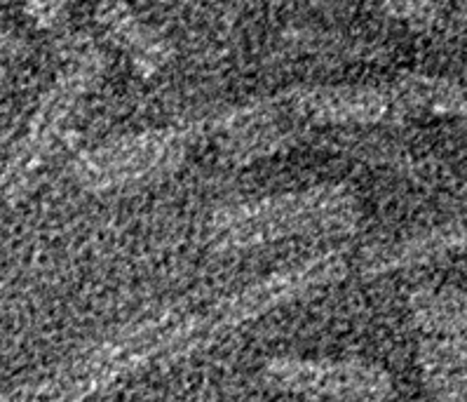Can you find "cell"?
Segmentation results:
<instances>
[{
  "label": "cell",
  "instance_id": "cell-1",
  "mask_svg": "<svg viewBox=\"0 0 467 402\" xmlns=\"http://www.w3.org/2000/svg\"><path fill=\"white\" fill-rule=\"evenodd\" d=\"M358 200L346 186H315L254 203L231 205L212 219V240L223 249H249L286 238L348 228Z\"/></svg>",
  "mask_w": 467,
  "mask_h": 402
},
{
  "label": "cell",
  "instance_id": "cell-2",
  "mask_svg": "<svg viewBox=\"0 0 467 402\" xmlns=\"http://www.w3.org/2000/svg\"><path fill=\"white\" fill-rule=\"evenodd\" d=\"M183 313H162L120 330L78 355L38 391V402H83L149 365H171Z\"/></svg>",
  "mask_w": 467,
  "mask_h": 402
},
{
  "label": "cell",
  "instance_id": "cell-3",
  "mask_svg": "<svg viewBox=\"0 0 467 402\" xmlns=\"http://www.w3.org/2000/svg\"><path fill=\"white\" fill-rule=\"evenodd\" d=\"M101 73H104V57L94 45L76 52V59H71L67 71L61 73L55 88L47 92L28 132L24 134L17 151L12 155L5 176H3V188L7 196L17 198L28 186L34 172L50 158L52 146L64 132L71 113L83 101L85 94L94 88Z\"/></svg>",
  "mask_w": 467,
  "mask_h": 402
},
{
  "label": "cell",
  "instance_id": "cell-4",
  "mask_svg": "<svg viewBox=\"0 0 467 402\" xmlns=\"http://www.w3.org/2000/svg\"><path fill=\"white\" fill-rule=\"evenodd\" d=\"M273 386L310 397L343 402H379L390 393V379L374 365L273 360L265 367Z\"/></svg>",
  "mask_w": 467,
  "mask_h": 402
},
{
  "label": "cell",
  "instance_id": "cell-5",
  "mask_svg": "<svg viewBox=\"0 0 467 402\" xmlns=\"http://www.w3.org/2000/svg\"><path fill=\"white\" fill-rule=\"evenodd\" d=\"M462 238H465V233H462L461 221L444 224V227L423 233V236L409 238V240L395 243L392 248L368 254L367 261H364V270L368 276H380V273L423 264V261L437 259L451 249H461Z\"/></svg>",
  "mask_w": 467,
  "mask_h": 402
},
{
  "label": "cell",
  "instance_id": "cell-6",
  "mask_svg": "<svg viewBox=\"0 0 467 402\" xmlns=\"http://www.w3.org/2000/svg\"><path fill=\"white\" fill-rule=\"evenodd\" d=\"M420 365L428 388L441 402H462L465 396V342L461 336H425Z\"/></svg>",
  "mask_w": 467,
  "mask_h": 402
},
{
  "label": "cell",
  "instance_id": "cell-7",
  "mask_svg": "<svg viewBox=\"0 0 467 402\" xmlns=\"http://www.w3.org/2000/svg\"><path fill=\"white\" fill-rule=\"evenodd\" d=\"M97 5H99L101 22L109 24L116 38L125 45L127 50H132L137 59L146 64V69L165 64L167 55H170L167 43H162L150 28H146L139 19H134L130 7L122 0H97Z\"/></svg>",
  "mask_w": 467,
  "mask_h": 402
},
{
  "label": "cell",
  "instance_id": "cell-8",
  "mask_svg": "<svg viewBox=\"0 0 467 402\" xmlns=\"http://www.w3.org/2000/svg\"><path fill=\"white\" fill-rule=\"evenodd\" d=\"M413 318L425 336H461L465 330V302L458 290L423 292L413 299Z\"/></svg>",
  "mask_w": 467,
  "mask_h": 402
},
{
  "label": "cell",
  "instance_id": "cell-9",
  "mask_svg": "<svg viewBox=\"0 0 467 402\" xmlns=\"http://www.w3.org/2000/svg\"><path fill=\"white\" fill-rule=\"evenodd\" d=\"M0 402H5V397H3V393H0Z\"/></svg>",
  "mask_w": 467,
  "mask_h": 402
}]
</instances>
